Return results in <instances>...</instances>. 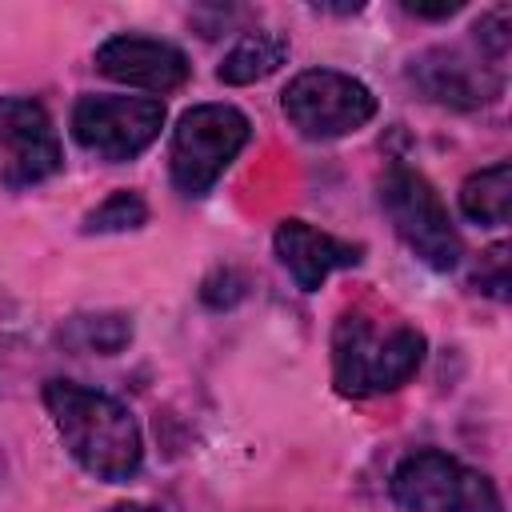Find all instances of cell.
Instances as JSON below:
<instances>
[{
    "instance_id": "cell-1",
    "label": "cell",
    "mask_w": 512,
    "mask_h": 512,
    "mask_svg": "<svg viewBox=\"0 0 512 512\" xmlns=\"http://www.w3.org/2000/svg\"><path fill=\"white\" fill-rule=\"evenodd\" d=\"M44 408L68 448V456L104 484H124L144 464V436L136 416L108 392L72 384V380H48L44 384Z\"/></svg>"
},
{
    "instance_id": "cell-2",
    "label": "cell",
    "mask_w": 512,
    "mask_h": 512,
    "mask_svg": "<svg viewBox=\"0 0 512 512\" xmlns=\"http://www.w3.org/2000/svg\"><path fill=\"white\" fill-rule=\"evenodd\" d=\"M428 340L412 324L380 328L364 312H344L332 328V384L344 396H384L404 388L424 364Z\"/></svg>"
},
{
    "instance_id": "cell-3",
    "label": "cell",
    "mask_w": 512,
    "mask_h": 512,
    "mask_svg": "<svg viewBox=\"0 0 512 512\" xmlns=\"http://www.w3.org/2000/svg\"><path fill=\"white\" fill-rule=\"evenodd\" d=\"M248 136H252V124L240 108H232V104H192L176 120L172 144H168L172 188L188 200L208 196L212 184L228 172V164L240 156Z\"/></svg>"
},
{
    "instance_id": "cell-4",
    "label": "cell",
    "mask_w": 512,
    "mask_h": 512,
    "mask_svg": "<svg viewBox=\"0 0 512 512\" xmlns=\"http://www.w3.org/2000/svg\"><path fill=\"white\" fill-rule=\"evenodd\" d=\"M388 492L404 512H504L492 476L440 448L408 452L392 468Z\"/></svg>"
},
{
    "instance_id": "cell-5",
    "label": "cell",
    "mask_w": 512,
    "mask_h": 512,
    "mask_svg": "<svg viewBox=\"0 0 512 512\" xmlns=\"http://www.w3.org/2000/svg\"><path fill=\"white\" fill-rule=\"evenodd\" d=\"M380 208L392 220L404 248L432 272H452L464 256L460 232L440 200V192L408 164H392L380 176Z\"/></svg>"
},
{
    "instance_id": "cell-6",
    "label": "cell",
    "mask_w": 512,
    "mask_h": 512,
    "mask_svg": "<svg viewBox=\"0 0 512 512\" xmlns=\"http://www.w3.org/2000/svg\"><path fill=\"white\" fill-rule=\"evenodd\" d=\"M288 124L304 140H340L376 116V96L364 80L336 68H304L280 92Z\"/></svg>"
},
{
    "instance_id": "cell-7",
    "label": "cell",
    "mask_w": 512,
    "mask_h": 512,
    "mask_svg": "<svg viewBox=\"0 0 512 512\" xmlns=\"http://www.w3.org/2000/svg\"><path fill=\"white\" fill-rule=\"evenodd\" d=\"M164 116V100L152 96H80L68 124L84 152L108 164H124L160 136Z\"/></svg>"
},
{
    "instance_id": "cell-8",
    "label": "cell",
    "mask_w": 512,
    "mask_h": 512,
    "mask_svg": "<svg viewBox=\"0 0 512 512\" xmlns=\"http://www.w3.org/2000/svg\"><path fill=\"white\" fill-rule=\"evenodd\" d=\"M64 168V148L44 104L28 96H0V184L24 192Z\"/></svg>"
},
{
    "instance_id": "cell-9",
    "label": "cell",
    "mask_w": 512,
    "mask_h": 512,
    "mask_svg": "<svg viewBox=\"0 0 512 512\" xmlns=\"http://www.w3.org/2000/svg\"><path fill=\"white\" fill-rule=\"evenodd\" d=\"M408 80L424 100L444 108H484L504 92L500 64L488 60L484 52L472 56L464 48H428L412 56Z\"/></svg>"
},
{
    "instance_id": "cell-10",
    "label": "cell",
    "mask_w": 512,
    "mask_h": 512,
    "mask_svg": "<svg viewBox=\"0 0 512 512\" xmlns=\"http://www.w3.org/2000/svg\"><path fill=\"white\" fill-rule=\"evenodd\" d=\"M92 64L100 76L128 88H144V92H176L188 84V72H192L188 56L176 44L156 36H136V32L108 36L96 48Z\"/></svg>"
},
{
    "instance_id": "cell-11",
    "label": "cell",
    "mask_w": 512,
    "mask_h": 512,
    "mask_svg": "<svg viewBox=\"0 0 512 512\" xmlns=\"http://www.w3.org/2000/svg\"><path fill=\"white\" fill-rule=\"evenodd\" d=\"M272 248L280 256V264L288 268V276L296 280L300 292H316L332 272L340 268H356L364 260V248L352 240H340L332 232L312 228L308 220H280Z\"/></svg>"
},
{
    "instance_id": "cell-12",
    "label": "cell",
    "mask_w": 512,
    "mask_h": 512,
    "mask_svg": "<svg viewBox=\"0 0 512 512\" xmlns=\"http://www.w3.org/2000/svg\"><path fill=\"white\" fill-rule=\"evenodd\" d=\"M284 60H288V40L272 28H256V32H244L232 44V52L220 60L216 76H220V84L244 88V84H256V80L272 76Z\"/></svg>"
},
{
    "instance_id": "cell-13",
    "label": "cell",
    "mask_w": 512,
    "mask_h": 512,
    "mask_svg": "<svg viewBox=\"0 0 512 512\" xmlns=\"http://www.w3.org/2000/svg\"><path fill=\"white\" fill-rule=\"evenodd\" d=\"M460 212L472 224L496 228L512 220V164L496 160L460 184Z\"/></svg>"
},
{
    "instance_id": "cell-14",
    "label": "cell",
    "mask_w": 512,
    "mask_h": 512,
    "mask_svg": "<svg viewBox=\"0 0 512 512\" xmlns=\"http://www.w3.org/2000/svg\"><path fill=\"white\" fill-rule=\"evenodd\" d=\"M132 340V320L124 312H84L64 320L60 344L72 352H96V356H116Z\"/></svg>"
},
{
    "instance_id": "cell-15",
    "label": "cell",
    "mask_w": 512,
    "mask_h": 512,
    "mask_svg": "<svg viewBox=\"0 0 512 512\" xmlns=\"http://www.w3.org/2000/svg\"><path fill=\"white\" fill-rule=\"evenodd\" d=\"M148 224V204L132 188H116L104 204L84 216V232H136Z\"/></svg>"
},
{
    "instance_id": "cell-16",
    "label": "cell",
    "mask_w": 512,
    "mask_h": 512,
    "mask_svg": "<svg viewBox=\"0 0 512 512\" xmlns=\"http://www.w3.org/2000/svg\"><path fill=\"white\" fill-rule=\"evenodd\" d=\"M472 40H476V48L488 56V60H504L508 56V48H512V12L500 4V8H492V12H484L476 24H472Z\"/></svg>"
},
{
    "instance_id": "cell-17",
    "label": "cell",
    "mask_w": 512,
    "mask_h": 512,
    "mask_svg": "<svg viewBox=\"0 0 512 512\" xmlns=\"http://www.w3.org/2000/svg\"><path fill=\"white\" fill-rule=\"evenodd\" d=\"M472 284H480V292H488L496 300H508V244H492L480 256V268H476Z\"/></svg>"
},
{
    "instance_id": "cell-18",
    "label": "cell",
    "mask_w": 512,
    "mask_h": 512,
    "mask_svg": "<svg viewBox=\"0 0 512 512\" xmlns=\"http://www.w3.org/2000/svg\"><path fill=\"white\" fill-rule=\"evenodd\" d=\"M244 276L236 272V268H216L204 284H200V300L208 304V308H232L240 296H244Z\"/></svg>"
},
{
    "instance_id": "cell-19",
    "label": "cell",
    "mask_w": 512,
    "mask_h": 512,
    "mask_svg": "<svg viewBox=\"0 0 512 512\" xmlns=\"http://www.w3.org/2000/svg\"><path fill=\"white\" fill-rule=\"evenodd\" d=\"M400 8L408 16H424V20H448L464 8V0H440V4H420V0H400Z\"/></svg>"
},
{
    "instance_id": "cell-20",
    "label": "cell",
    "mask_w": 512,
    "mask_h": 512,
    "mask_svg": "<svg viewBox=\"0 0 512 512\" xmlns=\"http://www.w3.org/2000/svg\"><path fill=\"white\" fill-rule=\"evenodd\" d=\"M316 12H336V16H352V12H360L364 4H312Z\"/></svg>"
},
{
    "instance_id": "cell-21",
    "label": "cell",
    "mask_w": 512,
    "mask_h": 512,
    "mask_svg": "<svg viewBox=\"0 0 512 512\" xmlns=\"http://www.w3.org/2000/svg\"><path fill=\"white\" fill-rule=\"evenodd\" d=\"M108 512H156V508H148V504H116V508H108Z\"/></svg>"
}]
</instances>
